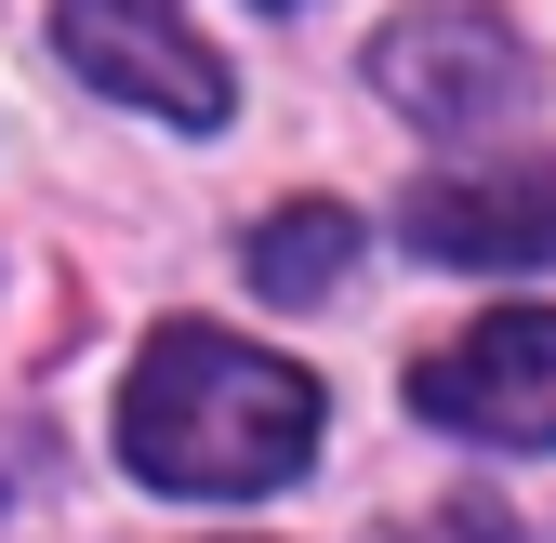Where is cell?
Returning a JSON list of instances; mask_svg holds the SVG:
<instances>
[{
	"instance_id": "3",
	"label": "cell",
	"mask_w": 556,
	"mask_h": 543,
	"mask_svg": "<svg viewBox=\"0 0 556 543\" xmlns=\"http://www.w3.org/2000/svg\"><path fill=\"white\" fill-rule=\"evenodd\" d=\"M410 412L504 438V451H556V305H504V318L451 331V345H425L410 358Z\"/></svg>"
},
{
	"instance_id": "1",
	"label": "cell",
	"mask_w": 556,
	"mask_h": 543,
	"mask_svg": "<svg viewBox=\"0 0 556 543\" xmlns=\"http://www.w3.org/2000/svg\"><path fill=\"white\" fill-rule=\"evenodd\" d=\"M305 451H318V371L305 358H265L213 318L147 331V358L119 384V464L147 491L239 504V491H278Z\"/></svg>"
},
{
	"instance_id": "5",
	"label": "cell",
	"mask_w": 556,
	"mask_h": 543,
	"mask_svg": "<svg viewBox=\"0 0 556 543\" xmlns=\"http://www.w3.org/2000/svg\"><path fill=\"white\" fill-rule=\"evenodd\" d=\"M425 265H556V160H464L397 199Z\"/></svg>"
},
{
	"instance_id": "2",
	"label": "cell",
	"mask_w": 556,
	"mask_h": 543,
	"mask_svg": "<svg viewBox=\"0 0 556 543\" xmlns=\"http://www.w3.org/2000/svg\"><path fill=\"white\" fill-rule=\"evenodd\" d=\"M371 80L425 119V132H477V119L530 106L543 53L517 40V14H491V0H438V14H397L371 40Z\"/></svg>"
},
{
	"instance_id": "4",
	"label": "cell",
	"mask_w": 556,
	"mask_h": 543,
	"mask_svg": "<svg viewBox=\"0 0 556 543\" xmlns=\"http://www.w3.org/2000/svg\"><path fill=\"white\" fill-rule=\"evenodd\" d=\"M53 40H66V66H80L93 93L147 106L173 132H213L226 119V66L199 53V27L173 14V0H53Z\"/></svg>"
},
{
	"instance_id": "6",
	"label": "cell",
	"mask_w": 556,
	"mask_h": 543,
	"mask_svg": "<svg viewBox=\"0 0 556 543\" xmlns=\"http://www.w3.org/2000/svg\"><path fill=\"white\" fill-rule=\"evenodd\" d=\"M344 265H358V213L344 199H292V213L252 226V292L265 305H331Z\"/></svg>"
}]
</instances>
